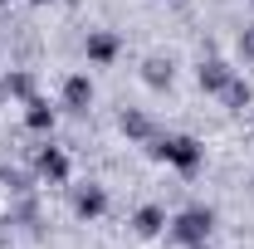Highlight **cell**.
Wrapping results in <instances>:
<instances>
[{
  "label": "cell",
  "mask_w": 254,
  "mask_h": 249,
  "mask_svg": "<svg viewBox=\"0 0 254 249\" xmlns=\"http://www.w3.org/2000/svg\"><path fill=\"white\" fill-rule=\"evenodd\" d=\"M230 78H235V73H230L220 59L200 63V88H205V93H225V88H230Z\"/></svg>",
  "instance_id": "7"
},
{
  "label": "cell",
  "mask_w": 254,
  "mask_h": 249,
  "mask_svg": "<svg viewBox=\"0 0 254 249\" xmlns=\"http://www.w3.org/2000/svg\"><path fill=\"white\" fill-rule=\"evenodd\" d=\"M118 59V39H113V34H88V63H113Z\"/></svg>",
  "instance_id": "9"
},
{
  "label": "cell",
  "mask_w": 254,
  "mask_h": 249,
  "mask_svg": "<svg viewBox=\"0 0 254 249\" xmlns=\"http://www.w3.org/2000/svg\"><path fill=\"white\" fill-rule=\"evenodd\" d=\"M152 156L166 161V166H176V171H186V176H195L200 161H205V147H200L195 137H186V132H171V137H157Z\"/></svg>",
  "instance_id": "2"
},
{
  "label": "cell",
  "mask_w": 254,
  "mask_h": 249,
  "mask_svg": "<svg viewBox=\"0 0 254 249\" xmlns=\"http://www.w3.org/2000/svg\"><path fill=\"white\" fill-rule=\"evenodd\" d=\"M73 210H78L83 220H98L103 210H108V190L103 186H78L73 190Z\"/></svg>",
  "instance_id": "4"
},
{
  "label": "cell",
  "mask_w": 254,
  "mask_h": 249,
  "mask_svg": "<svg viewBox=\"0 0 254 249\" xmlns=\"http://www.w3.org/2000/svg\"><path fill=\"white\" fill-rule=\"evenodd\" d=\"M250 5H254V0H250Z\"/></svg>",
  "instance_id": "16"
},
{
  "label": "cell",
  "mask_w": 254,
  "mask_h": 249,
  "mask_svg": "<svg viewBox=\"0 0 254 249\" xmlns=\"http://www.w3.org/2000/svg\"><path fill=\"white\" fill-rule=\"evenodd\" d=\"M88 103H93V78L88 73H73L64 83V108L68 113H88Z\"/></svg>",
  "instance_id": "3"
},
{
  "label": "cell",
  "mask_w": 254,
  "mask_h": 249,
  "mask_svg": "<svg viewBox=\"0 0 254 249\" xmlns=\"http://www.w3.org/2000/svg\"><path fill=\"white\" fill-rule=\"evenodd\" d=\"M147 68H152V73H147V83H171V63H147Z\"/></svg>",
  "instance_id": "13"
},
{
  "label": "cell",
  "mask_w": 254,
  "mask_h": 249,
  "mask_svg": "<svg viewBox=\"0 0 254 249\" xmlns=\"http://www.w3.org/2000/svg\"><path fill=\"white\" fill-rule=\"evenodd\" d=\"M210 230H215V210H210V205H186L181 215L166 220V235H171L181 249H205Z\"/></svg>",
  "instance_id": "1"
},
{
  "label": "cell",
  "mask_w": 254,
  "mask_h": 249,
  "mask_svg": "<svg viewBox=\"0 0 254 249\" xmlns=\"http://www.w3.org/2000/svg\"><path fill=\"white\" fill-rule=\"evenodd\" d=\"M25 123H30V132H54V108L44 98H30L25 103Z\"/></svg>",
  "instance_id": "8"
},
{
  "label": "cell",
  "mask_w": 254,
  "mask_h": 249,
  "mask_svg": "<svg viewBox=\"0 0 254 249\" xmlns=\"http://www.w3.org/2000/svg\"><path fill=\"white\" fill-rule=\"evenodd\" d=\"M34 5H49V0H34Z\"/></svg>",
  "instance_id": "15"
},
{
  "label": "cell",
  "mask_w": 254,
  "mask_h": 249,
  "mask_svg": "<svg viewBox=\"0 0 254 249\" xmlns=\"http://www.w3.org/2000/svg\"><path fill=\"white\" fill-rule=\"evenodd\" d=\"M240 49H245V54H254V30L245 34V39H240Z\"/></svg>",
  "instance_id": "14"
},
{
  "label": "cell",
  "mask_w": 254,
  "mask_h": 249,
  "mask_svg": "<svg viewBox=\"0 0 254 249\" xmlns=\"http://www.w3.org/2000/svg\"><path fill=\"white\" fill-rule=\"evenodd\" d=\"M34 166H39V176H44V181H54V186H64V181H68V156H64L59 147H44Z\"/></svg>",
  "instance_id": "5"
},
{
  "label": "cell",
  "mask_w": 254,
  "mask_h": 249,
  "mask_svg": "<svg viewBox=\"0 0 254 249\" xmlns=\"http://www.w3.org/2000/svg\"><path fill=\"white\" fill-rule=\"evenodd\" d=\"M225 103H235V108H245V103H250V83H240V78H230V88H225Z\"/></svg>",
  "instance_id": "11"
},
{
  "label": "cell",
  "mask_w": 254,
  "mask_h": 249,
  "mask_svg": "<svg viewBox=\"0 0 254 249\" xmlns=\"http://www.w3.org/2000/svg\"><path fill=\"white\" fill-rule=\"evenodd\" d=\"M132 225H137V235H142V240H157L161 230H166V210H161V205H142Z\"/></svg>",
  "instance_id": "6"
},
{
  "label": "cell",
  "mask_w": 254,
  "mask_h": 249,
  "mask_svg": "<svg viewBox=\"0 0 254 249\" xmlns=\"http://www.w3.org/2000/svg\"><path fill=\"white\" fill-rule=\"evenodd\" d=\"M123 132H132V137H147L152 127H147V118H137V113H123Z\"/></svg>",
  "instance_id": "12"
},
{
  "label": "cell",
  "mask_w": 254,
  "mask_h": 249,
  "mask_svg": "<svg viewBox=\"0 0 254 249\" xmlns=\"http://www.w3.org/2000/svg\"><path fill=\"white\" fill-rule=\"evenodd\" d=\"M0 88H5V93H15V98H25V103H30V78H25V73H15V78H5V83H0Z\"/></svg>",
  "instance_id": "10"
}]
</instances>
